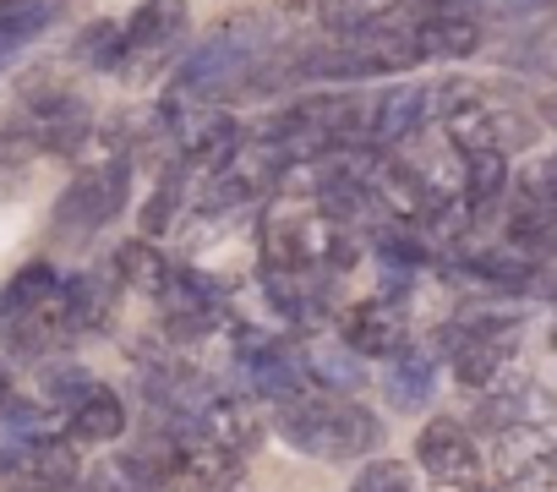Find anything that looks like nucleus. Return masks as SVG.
I'll use <instances>...</instances> for the list:
<instances>
[{
    "label": "nucleus",
    "mask_w": 557,
    "mask_h": 492,
    "mask_svg": "<svg viewBox=\"0 0 557 492\" xmlns=\"http://www.w3.org/2000/svg\"><path fill=\"white\" fill-rule=\"evenodd\" d=\"M273 427L285 443H296L312 459H356L377 443V421L350 405V399H318V394H290L278 399Z\"/></svg>",
    "instance_id": "f257e3e1"
},
{
    "label": "nucleus",
    "mask_w": 557,
    "mask_h": 492,
    "mask_svg": "<svg viewBox=\"0 0 557 492\" xmlns=\"http://www.w3.org/2000/svg\"><path fill=\"white\" fill-rule=\"evenodd\" d=\"M262 45H268L262 12H230V17L213 23L208 39L181 61L175 83H181V88H219V83H235L240 72H251V61L262 56Z\"/></svg>",
    "instance_id": "f03ea898"
},
{
    "label": "nucleus",
    "mask_w": 557,
    "mask_h": 492,
    "mask_svg": "<svg viewBox=\"0 0 557 492\" xmlns=\"http://www.w3.org/2000/svg\"><path fill=\"white\" fill-rule=\"evenodd\" d=\"M405 28L426 56L437 61H465L481 50V12L470 7V0H416V7H405Z\"/></svg>",
    "instance_id": "7ed1b4c3"
},
{
    "label": "nucleus",
    "mask_w": 557,
    "mask_h": 492,
    "mask_svg": "<svg viewBox=\"0 0 557 492\" xmlns=\"http://www.w3.org/2000/svg\"><path fill=\"white\" fill-rule=\"evenodd\" d=\"M126 186H132V164L110 159L104 170H88L66 186V197L55 202V230L61 235H94L99 224H110L126 208Z\"/></svg>",
    "instance_id": "20e7f679"
},
{
    "label": "nucleus",
    "mask_w": 557,
    "mask_h": 492,
    "mask_svg": "<svg viewBox=\"0 0 557 492\" xmlns=\"http://www.w3.org/2000/svg\"><path fill=\"white\" fill-rule=\"evenodd\" d=\"M0 476L17 492H72L77 454H72V443H55V438H23L12 448H0Z\"/></svg>",
    "instance_id": "39448f33"
},
{
    "label": "nucleus",
    "mask_w": 557,
    "mask_h": 492,
    "mask_svg": "<svg viewBox=\"0 0 557 492\" xmlns=\"http://www.w3.org/2000/svg\"><path fill=\"white\" fill-rule=\"evenodd\" d=\"M432 104H437V88H388L383 99H372L367 104V143L383 153V148H394L399 137H410L426 115H432Z\"/></svg>",
    "instance_id": "423d86ee"
},
{
    "label": "nucleus",
    "mask_w": 557,
    "mask_h": 492,
    "mask_svg": "<svg viewBox=\"0 0 557 492\" xmlns=\"http://www.w3.org/2000/svg\"><path fill=\"white\" fill-rule=\"evenodd\" d=\"M339 340H345L356 356H383V361H394V356L405 350V318H399V307H388V302H356V307L339 318Z\"/></svg>",
    "instance_id": "0eeeda50"
},
{
    "label": "nucleus",
    "mask_w": 557,
    "mask_h": 492,
    "mask_svg": "<svg viewBox=\"0 0 557 492\" xmlns=\"http://www.w3.org/2000/svg\"><path fill=\"white\" fill-rule=\"evenodd\" d=\"M186 28V0H143V7L121 23V45H126V61H143V56H164Z\"/></svg>",
    "instance_id": "6e6552de"
},
{
    "label": "nucleus",
    "mask_w": 557,
    "mask_h": 492,
    "mask_svg": "<svg viewBox=\"0 0 557 492\" xmlns=\"http://www.w3.org/2000/svg\"><path fill=\"white\" fill-rule=\"evenodd\" d=\"M416 459L443 481H470L481 470V454H475V443L459 421H426L421 438H416Z\"/></svg>",
    "instance_id": "1a4fd4ad"
},
{
    "label": "nucleus",
    "mask_w": 557,
    "mask_h": 492,
    "mask_svg": "<svg viewBox=\"0 0 557 492\" xmlns=\"http://www.w3.org/2000/svg\"><path fill=\"white\" fill-rule=\"evenodd\" d=\"M66 432H72V443H115V438L126 432V405H121V394H110V389L94 383V389L72 405Z\"/></svg>",
    "instance_id": "9d476101"
},
{
    "label": "nucleus",
    "mask_w": 557,
    "mask_h": 492,
    "mask_svg": "<svg viewBox=\"0 0 557 492\" xmlns=\"http://www.w3.org/2000/svg\"><path fill=\"white\" fill-rule=\"evenodd\" d=\"M508 197V153L503 148H475L465 153V208L481 219Z\"/></svg>",
    "instance_id": "9b49d317"
},
{
    "label": "nucleus",
    "mask_w": 557,
    "mask_h": 492,
    "mask_svg": "<svg viewBox=\"0 0 557 492\" xmlns=\"http://www.w3.org/2000/svg\"><path fill=\"white\" fill-rule=\"evenodd\" d=\"M55 17H61L55 0H0V56H12L28 39H39Z\"/></svg>",
    "instance_id": "f8f14e48"
},
{
    "label": "nucleus",
    "mask_w": 557,
    "mask_h": 492,
    "mask_svg": "<svg viewBox=\"0 0 557 492\" xmlns=\"http://www.w3.org/2000/svg\"><path fill=\"white\" fill-rule=\"evenodd\" d=\"M301 372L312 378V383H323V389H361V367H356V350L345 345H329V340H318V345H307L301 350Z\"/></svg>",
    "instance_id": "ddd939ff"
},
{
    "label": "nucleus",
    "mask_w": 557,
    "mask_h": 492,
    "mask_svg": "<svg viewBox=\"0 0 557 492\" xmlns=\"http://www.w3.org/2000/svg\"><path fill=\"white\" fill-rule=\"evenodd\" d=\"M383 389H388V399L399 410H421L432 399V361L416 356V350H399L394 367H388V378H383Z\"/></svg>",
    "instance_id": "4468645a"
},
{
    "label": "nucleus",
    "mask_w": 557,
    "mask_h": 492,
    "mask_svg": "<svg viewBox=\"0 0 557 492\" xmlns=\"http://www.w3.org/2000/svg\"><path fill=\"white\" fill-rule=\"evenodd\" d=\"M115 274H121L132 291H153V296H159V291H164V280H170V269H164V258H159V246H153V241H143V235H137V241H126L121 253H115Z\"/></svg>",
    "instance_id": "2eb2a0df"
},
{
    "label": "nucleus",
    "mask_w": 557,
    "mask_h": 492,
    "mask_svg": "<svg viewBox=\"0 0 557 492\" xmlns=\"http://www.w3.org/2000/svg\"><path fill=\"white\" fill-rule=\"evenodd\" d=\"M72 61H83V66H99V72H121L126 66V45H121V23H88L83 34H77V45H72Z\"/></svg>",
    "instance_id": "dca6fc26"
},
{
    "label": "nucleus",
    "mask_w": 557,
    "mask_h": 492,
    "mask_svg": "<svg viewBox=\"0 0 557 492\" xmlns=\"http://www.w3.org/2000/svg\"><path fill=\"white\" fill-rule=\"evenodd\" d=\"M519 208H541V213H557V153L535 159L524 175H519V192H513Z\"/></svg>",
    "instance_id": "f3484780"
},
{
    "label": "nucleus",
    "mask_w": 557,
    "mask_h": 492,
    "mask_svg": "<svg viewBox=\"0 0 557 492\" xmlns=\"http://www.w3.org/2000/svg\"><path fill=\"white\" fill-rule=\"evenodd\" d=\"M181 164L170 170V175H159V192H153V202L143 208V241H153V235H164L170 230V219H175V202H181Z\"/></svg>",
    "instance_id": "a211bd4d"
},
{
    "label": "nucleus",
    "mask_w": 557,
    "mask_h": 492,
    "mask_svg": "<svg viewBox=\"0 0 557 492\" xmlns=\"http://www.w3.org/2000/svg\"><path fill=\"white\" fill-rule=\"evenodd\" d=\"M39 389H45V399H55L61 410H72V405H77V399H83L94 383H88V372H83V367L55 361V367H45V372H39Z\"/></svg>",
    "instance_id": "6ab92c4d"
},
{
    "label": "nucleus",
    "mask_w": 557,
    "mask_h": 492,
    "mask_svg": "<svg viewBox=\"0 0 557 492\" xmlns=\"http://www.w3.org/2000/svg\"><path fill=\"white\" fill-rule=\"evenodd\" d=\"M350 492H410V470H405L399 459H372V465L356 476Z\"/></svg>",
    "instance_id": "aec40b11"
},
{
    "label": "nucleus",
    "mask_w": 557,
    "mask_h": 492,
    "mask_svg": "<svg viewBox=\"0 0 557 492\" xmlns=\"http://www.w3.org/2000/svg\"><path fill=\"white\" fill-rule=\"evenodd\" d=\"M77 492H126V487H121V470H104V476H88Z\"/></svg>",
    "instance_id": "412c9836"
},
{
    "label": "nucleus",
    "mask_w": 557,
    "mask_h": 492,
    "mask_svg": "<svg viewBox=\"0 0 557 492\" xmlns=\"http://www.w3.org/2000/svg\"><path fill=\"white\" fill-rule=\"evenodd\" d=\"M7 405H12V367L0 361V416H7Z\"/></svg>",
    "instance_id": "4be33fe9"
},
{
    "label": "nucleus",
    "mask_w": 557,
    "mask_h": 492,
    "mask_svg": "<svg viewBox=\"0 0 557 492\" xmlns=\"http://www.w3.org/2000/svg\"><path fill=\"white\" fill-rule=\"evenodd\" d=\"M546 121H552V126H557V99H552V104H546Z\"/></svg>",
    "instance_id": "5701e85b"
}]
</instances>
